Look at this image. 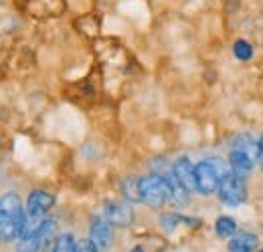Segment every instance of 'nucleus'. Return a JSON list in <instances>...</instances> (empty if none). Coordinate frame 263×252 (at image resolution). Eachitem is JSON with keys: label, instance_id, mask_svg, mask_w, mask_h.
Instances as JSON below:
<instances>
[{"label": "nucleus", "instance_id": "39448f33", "mask_svg": "<svg viewBox=\"0 0 263 252\" xmlns=\"http://www.w3.org/2000/svg\"><path fill=\"white\" fill-rule=\"evenodd\" d=\"M53 206H55V196L53 194H49L45 190H34L27 200V214L33 216V218H43V214H47Z\"/></svg>", "mask_w": 263, "mask_h": 252}, {"label": "nucleus", "instance_id": "6ab92c4d", "mask_svg": "<svg viewBox=\"0 0 263 252\" xmlns=\"http://www.w3.org/2000/svg\"><path fill=\"white\" fill-rule=\"evenodd\" d=\"M259 152H257V159H259V163H261V167H263V135H261V139H259Z\"/></svg>", "mask_w": 263, "mask_h": 252}, {"label": "nucleus", "instance_id": "9d476101", "mask_svg": "<svg viewBox=\"0 0 263 252\" xmlns=\"http://www.w3.org/2000/svg\"><path fill=\"white\" fill-rule=\"evenodd\" d=\"M91 240L98 248H107L111 242V224L105 218H96L91 222Z\"/></svg>", "mask_w": 263, "mask_h": 252}, {"label": "nucleus", "instance_id": "0eeeda50", "mask_svg": "<svg viewBox=\"0 0 263 252\" xmlns=\"http://www.w3.org/2000/svg\"><path fill=\"white\" fill-rule=\"evenodd\" d=\"M174 176L178 178V182L189 190V192H197V178H195V165L191 163L189 158H180L178 161H174L172 165Z\"/></svg>", "mask_w": 263, "mask_h": 252}, {"label": "nucleus", "instance_id": "4468645a", "mask_svg": "<svg viewBox=\"0 0 263 252\" xmlns=\"http://www.w3.org/2000/svg\"><path fill=\"white\" fill-rule=\"evenodd\" d=\"M215 230H217V234L221 238H231V236L237 234V224L229 216H221L219 220L215 222Z\"/></svg>", "mask_w": 263, "mask_h": 252}, {"label": "nucleus", "instance_id": "f3484780", "mask_svg": "<svg viewBox=\"0 0 263 252\" xmlns=\"http://www.w3.org/2000/svg\"><path fill=\"white\" fill-rule=\"evenodd\" d=\"M75 240L71 234H61L57 240H55V246H53V252H75Z\"/></svg>", "mask_w": 263, "mask_h": 252}, {"label": "nucleus", "instance_id": "ddd939ff", "mask_svg": "<svg viewBox=\"0 0 263 252\" xmlns=\"http://www.w3.org/2000/svg\"><path fill=\"white\" fill-rule=\"evenodd\" d=\"M122 192H124V196L130 200V202H142V194H140V180L138 178H126L124 182H122Z\"/></svg>", "mask_w": 263, "mask_h": 252}, {"label": "nucleus", "instance_id": "a211bd4d", "mask_svg": "<svg viewBox=\"0 0 263 252\" xmlns=\"http://www.w3.org/2000/svg\"><path fill=\"white\" fill-rule=\"evenodd\" d=\"M75 252H98V246H96V242L89 238V240H81V242L77 244Z\"/></svg>", "mask_w": 263, "mask_h": 252}, {"label": "nucleus", "instance_id": "f8f14e48", "mask_svg": "<svg viewBox=\"0 0 263 252\" xmlns=\"http://www.w3.org/2000/svg\"><path fill=\"white\" fill-rule=\"evenodd\" d=\"M255 246H257V236L249 232H239L231 238L229 252H253Z\"/></svg>", "mask_w": 263, "mask_h": 252}, {"label": "nucleus", "instance_id": "20e7f679", "mask_svg": "<svg viewBox=\"0 0 263 252\" xmlns=\"http://www.w3.org/2000/svg\"><path fill=\"white\" fill-rule=\"evenodd\" d=\"M53 228H55V222L43 220L41 228H39L34 234H31V236H23V238H21V242H18V246H16V252H39L45 244H47L49 234L53 232Z\"/></svg>", "mask_w": 263, "mask_h": 252}, {"label": "nucleus", "instance_id": "2eb2a0df", "mask_svg": "<svg viewBox=\"0 0 263 252\" xmlns=\"http://www.w3.org/2000/svg\"><path fill=\"white\" fill-rule=\"evenodd\" d=\"M233 150H241L245 154H249L251 158H257V152H259V145L249 137V135H239L235 139V148Z\"/></svg>", "mask_w": 263, "mask_h": 252}, {"label": "nucleus", "instance_id": "7ed1b4c3", "mask_svg": "<svg viewBox=\"0 0 263 252\" xmlns=\"http://www.w3.org/2000/svg\"><path fill=\"white\" fill-rule=\"evenodd\" d=\"M195 178H197V192H200L202 196L215 194L219 190V184H221V176H219V172L211 159L200 161L198 165H195Z\"/></svg>", "mask_w": 263, "mask_h": 252}, {"label": "nucleus", "instance_id": "6e6552de", "mask_svg": "<svg viewBox=\"0 0 263 252\" xmlns=\"http://www.w3.org/2000/svg\"><path fill=\"white\" fill-rule=\"evenodd\" d=\"M27 214L23 212L21 198L16 194H6L0 200V220H21Z\"/></svg>", "mask_w": 263, "mask_h": 252}, {"label": "nucleus", "instance_id": "aec40b11", "mask_svg": "<svg viewBox=\"0 0 263 252\" xmlns=\"http://www.w3.org/2000/svg\"><path fill=\"white\" fill-rule=\"evenodd\" d=\"M132 252H144V248H142V246H136V248H134Z\"/></svg>", "mask_w": 263, "mask_h": 252}, {"label": "nucleus", "instance_id": "412c9836", "mask_svg": "<svg viewBox=\"0 0 263 252\" xmlns=\"http://www.w3.org/2000/svg\"><path fill=\"white\" fill-rule=\"evenodd\" d=\"M261 252H263V250H261Z\"/></svg>", "mask_w": 263, "mask_h": 252}, {"label": "nucleus", "instance_id": "dca6fc26", "mask_svg": "<svg viewBox=\"0 0 263 252\" xmlns=\"http://www.w3.org/2000/svg\"><path fill=\"white\" fill-rule=\"evenodd\" d=\"M233 53L239 61H249L253 57V47L247 43V40H235L233 45Z\"/></svg>", "mask_w": 263, "mask_h": 252}, {"label": "nucleus", "instance_id": "f257e3e1", "mask_svg": "<svg viewBox=\"0 0 263 252\" xmlns=\"http://www.w3.org/2000/svg\"><path fill=\"white\" fill-rule=\"evenodd\" d=\"M140 194H142V202L152 206V208L164 206L166 202H170V198H172L168 182L158 174L140 178Z\"/></svg>", "mask_w": 263, "mask_h": 252}, {"label": "nucleus", "instance_id": "9b49d317", "mask_svg": "<svg viewBox=\"0 0 263 252\" xmlns=\"http://www.w3.org/2000/svg\"><path fill=\"white\" fill-rule=\"evenodd\" d=\"M27 216L21 220H0V242H12L14 238L23 236Z\"/></svg>", "mask_w": 263, "mask_h": 252}, {"label": "nucleus", "instance_id": "f03ea898", "mask_svg": "<svg viewBox=\"0 0 263 252\" xmlns=\"http://www.w3.org/2000/svg\"><path fill=\"white\" fill-rule=\"evenodd\" d=\"M217 192H219V198L229 206H239L247 198V190H245V184H243V178H239L233 172L221 178V184H219Z\"/></svg>", "mask_w": 263, "mask_h": 252}, {"label": "nucleus", "instance_id": "1a4fd4ad", "mask_svg": "<svg viewBox=\"0 0 263 252\" xmlns=\"http://www.w3.org/2000/svg\"><path fill=\"white\" fill-rule=\"evenodd\" d=\"M229 163H231L233 174H237L239 178H243V180H245V178L253 172L255 158H251L249 154H245V152H241V150H233V152H231Z\"/></svg>", "mask_w": 263, "mask_h": 252}, {"label": "nucleus", "instance_id": "423d86ee", "mask_svg": "<svg viewBox=\"0 0 263 252\" xmlns=\"http://www.w3.org/2000/svg\"><path fill=\"white\" fill-rule=\"evenodd\" d=\"M105 220L109 222L111 226H130L132 220H134V212L130 210V206L126 204H118V202H109L105 204Z\"/></svg>", "mask_w": 263, "mask_h": 252}]
</instances>
